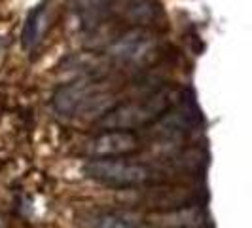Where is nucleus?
Returning <instances> with one entry per match:
<instances>
[{
    "instance_id": "1",
    "label": "nucleus",
    "mask_w": 252,
    "mask_h": 228,
    "mask_svg": "<svg viewBox=\"0 0 252 228\" xmlns=\"http://www.w3.org/2000/svg\"><path fill=\"white\" fill-rule=\"evenodd\" d=\"M110 99L112 93L106 89V84L80 80L59 89L53 103L66 116H104L112 105Z\"/></svg>"
},
{
    "instance_id": "2",
    "label": "nucleus",
    "mask_w": 252,
    "mask_h": 228,
    "mask_svg": "<svg viewBox=\"0 0 252 228\" xmlns=\"http://www.w3.org/2000/svg\"><path fill=\"white\" fill-rule=\"evenodd\" d=\"M169 103H171V95L165 91H158L140 101L118 105L116 109L108 111L102 116L99 120V126L101 129H124V131L137 129L159 118L169 109Z\"/></svg>"
},
{
    "instance_id": "3",
    "label": "nucleus",
    "mask_w": 252,
    "mask_h": 228,
    "mask_svg": "<svg viewBox=\"0 0 252 228\" xmlns=\"http://www.w3.org/2000/svg\"><path fill=\"white\" fill-rule=\"evenodd\" d=\"M84 173L95 181H101L106 185H116V187L142 185L150 179V169L146 165L124 162V160H116V158L91 160L84 167Z\"/></svg>"
},
{
    "instance_id": "6",
    "label": "nucleus",
    "mask_w": 252,
    "mask_h": 228,
    "mask_svg": "<svg viewBox=\"0 0 252 228\" xmlns=\"http://www.w3.org/2000/svg\"><path fill=\"white\" fill-rule=\"evenodd\" d=\"M91 228H140V221L137 215L127 213V211H108L101 215L93 217Z\"/></svg>"
},
{
    "instance_id": "7",
    "label": "nucleus",
    "mask_w": 252,
    "mask_h": 228,
    "mask_svg": "<svg viewBox=\"0 0 252 228\" xmlns=\"http://www.w3.org/2000/svg\"><path fill=\"white\" fill-rule=\"evenodd\" d=\"M42 15H44V6H36L32 12L29 13L23 27V46L31 48L38 38H40V23H42Z\"/></svg>"
},
{
    "instance_id": "5",
    "label": "nucleus",
    "mask_w": 252,
    "mask_h": 228,
    "mask_svg": "<svg viewBox=\"0 0 252 228\" xmlns=\"http://www.w3.org/2000/svg\"><path fill=\"white\" fill-rule=\"evenodd\" d=\"M152 50V38L144 31H129L127 35L120 37L112 46L110 53L124 61H137L144 57Z\"/></svg>"
},
{
    "instance_id": "4",
    "label": "nucleus",
    "mask_w": 252,
    "mask_h": 228,
    "mask_svg": "<svg viewBox=\"0 0 252 228\" xmlns=\"http://www.w3.org/2000/svg\"><path fill=\"white\" fill-rule=\"evenodd\" d=\"M139 149V137L133 131L106 129L88 143V154L93 160L120 158Z\"/></svg>"
}]
</instances>
